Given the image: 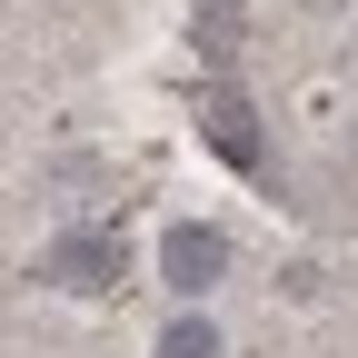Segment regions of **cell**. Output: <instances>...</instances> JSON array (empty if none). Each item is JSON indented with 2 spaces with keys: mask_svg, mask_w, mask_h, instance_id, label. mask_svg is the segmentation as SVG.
<instances>
[{
  "mask_svg": "<svg viewBox=\"0 0 358 358\" xmlns=\"http://www.w3.org/2000/svg\"><path fill=\"white\" fill-rule=\"evenodd\" d=\"M120 229H70V239H50V259H40V279H60V289H110L120 279Z\"/></svg>",
  "mask_w": 358,
  "mask_h": 358,
  "instance_id": "1",
  "label": "cell"
},
{
  "mask_svg": "<svg viewBox=\"0 0 358 358\" xmlns=\"http://www.w3.org/2000/svg\"><path fill=\"white\" fill-rule=\"evenodd\" d=\"M159 268H169V289H179V299H199L219 268H229V239H219V229H189V219H179V229L159 239Z\"/></svg>",
  "mask_w": 358,
  "mask_h": 358,
  "instance_id": "2",
  "label": "cell"
},
{
  "mask_svg": "<svg viewBox=\"0 0 358 358\" xmlns=\"http://www.w3.org/2000/svg\"><path fill=\"white\" fill-rule=\"evenodd\" d=\"M209 150L229 159V169H268L259 129H249V110H239V90H209Z\"/></svg>",
  "mask_w": 358,
  "mask_h": 358,
  "instance_id": "3",
  "label": "cell"
},
{
  "mask_svg": "<svg viewBox=\"0 0 358 358\" xmlns=\"http://www.w3.org/2000/svg\"><path fill=\"white\" fill-rule=\"evenodd\" d=\"M159 358H219V329H209V319H179V329L159 338Z\"/></svg>",
  "mask_w": 358,
  "mask_h": 358,
  "instance_id": "4",
  "label": "cell"
},
{
  "mask_svg": "<svg viewBox=\"0 0 358 358\" xmlns=\"http://www.w3.org/2000/svg\"><path fill=\"white\" fill-rule=\"evenodd\" d=\"M229 20H239V0H199V50H209V60L229 50Z\"/></svg>",
  "mask_w": 358,
  "mask_h": 358,
  "instance_id": "5",
  "label": "cell"
}]
</instances>
